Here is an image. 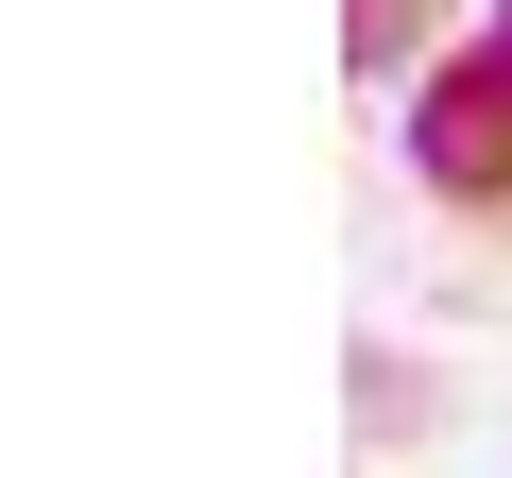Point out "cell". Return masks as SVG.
I'll return each mask as SVG.
<instances>
[{"mask_svg":"<svg viewBox=\"0 0 512 478\" xmlns=\"http://www.w3.org/2000/svg\"><path fill=\"white\" fill-rule=\"evenodd\" d=\"M410 171L444 205H512V0H495L461 52L410 69Z\"/></svg>","mask_w":512,"mask_h":478,"instance_id":"6da1fadb","label":"cell"},{"mask_svg":"<svg viewBox=\"0 0 512 478\" xmlns=\"http://www.w3.org/2000/svg\"><path fill=\"white\" fill-rule=\"evenodd\" d=\"M410 18H427V0H342V52H359V69H393V52H410Z\"/></svg>","mask_w":512,"mask_h":478,"instance_id":"7a4b0ae2","label":"cell"}]
</instances>
